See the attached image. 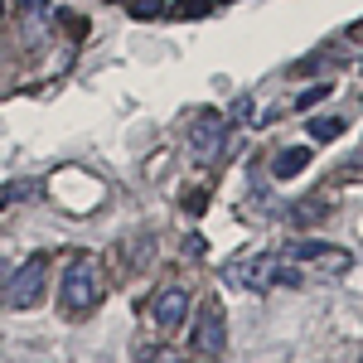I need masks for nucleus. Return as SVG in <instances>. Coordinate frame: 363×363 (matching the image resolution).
I'll return each instance as SVG.
<instances>
[{
	"instance_id": "nucleus-16",
	"label": "nucleus",
	"mask_w": 363,
	"mask_h": 363,
	"mask_svg": "<svg viewBox=\"0 0 363 363\" xmlns=\"http://www.w3.org/2000/svg\"><path fill=\"white\" fill-rule=\"evenodd\" d=\"M203 203H208V189H194V194L184 199V208H189V213H203Z\"/></svg>"
},
{
	"instance_id": "nucleus-3",
	"label": "nucleus",
	"mask_w": 363,
	"mask_h": 363,
	"mask_svg": "<svg viewBox=\"0 0 363 363\" xmlns=\"http://www.w3.org/2000/svg\"><path fill=\"white\" fill-rule=\"evenodd\" d=\"M44 286H49V257L44 252H34L25 267L10 277V286H5V306L10 310H29L44 301Z\"/></svg>"
},
{
	"instance_id": "nucleus-14",
	"label": "nucleus",
	"mask_w": 363,
	"mask_h": 363,
	"mask_svg": "<svg viewBox=\"0 0 363 363\" xmlns=\"http://www.w3.org/2000/svg\"><path fill=\"white\" fill-rule=\"evenodd\" d=\"M335 179H344V184H349V179H363V155H354V160H344Z\"/></svg>"
},
{
	"instance_id": "nucleus-10",
	"label": "nucleus",
	"mask_w": 363,
	"mask_h": 363,
	"mask_svg": "<svg viewBox=\"0 0 363 363\" xmlns=\"http://www.w3.org/2000/svg\"><path fill=\"white\" fill-rule=\"evenodd\" d=\"M315 267H320L325 277H335V272H349V252H339V247H330V242H325V252L315 257Z\"/></svg>"
},
{
	"instance_id": "nucleus-5",
	"label": "nucleus",
	"mask_w": 363,
	"mask_h": 363,
	"mask_svg": "<svg viewBox=\"0 0 363 363\" xmlns=\"http://www.w3.org/2000/svg\"><path fill=\"white\" fill-rule=\"evenodd\" d=\"M223 344H228V330H223V306H218V301H208V306L199 310L194 349H199V354H223Z\"/></svg>"
},
{
	"instance_id": "nucleus-4",
	"label": "nucleus",
	"mask_w": 363,
	"mask_h": 363,
	"mask_svg": "<svg viewBox=\"0 0 363 363\" xmlns=\"http://www.w3.org/2000/svg\"><path fill=\"white\" fill-rule=\"evenodd\" d=\"M189 150H194L203 165L223 160L228 155V121L218 112H194L189 116Z\"/></svg>"
},
{
	"instance_id": "nucleus-2",
	"label": "nucleus",
	"mask_w": 363,
	"mask_h": 363,
	"mask_svg": "<svg viewBox=\"0 0 363 363\" xmlns=\"http://www.w3.org/2000/svg\"><path fill=\"white\" fill-rule=\"evenodd\" d=\"M281 267H286V257L277 252H252V257H238V262H228L223 267V281L228 286H242V291H272L281 286Z\"/></svg>"
},
{
	"instance_id": "nucleus-6",
	"label": "nucleus",
	"mask_w": 363,
	"mask_h": 363,
	"mask_svg": "<svg viewBox=\"0 0 363 363\" xmlns=\"http://www.w3.org/2000/svg\"><path fill=\"white\" fill-rule=\"evenodd\" d=\"M184 315H189V296H184V286H165V291L155 296V325H160V330H179Z\"/></svg>"
},
{
	"instance_id": "nucleus-17",
	"label": "nucleus",
	"mask_w": 363,
	"mask_h": 363,
	"mask_svg": "<svg viewBox=\"0 0 363 363\" xmlns=\"http://www.w3.org/2000/svg\"><path fill=\"white\" fill-rule=\"evenodd\" d=\"M233 116H238V121H247V116H252V102H247V97H238V102H233Z\"/></svg>"
},
{
	"instance_id": "nucleus-13",
	"label": "nucleus",
	"mask_w": 363,
	"mask_h": 363,
	"mask_svg": "<svg viewBox=\"0 0 363 363\" xmlns=\"http://www.w3.org/2000/svg\"><path fill=\"white\" fill-rule=\"evenodd\" d=\"M126 5H131L136 20H160L165 15V0H126Z\"/></svg>"
},
{
	"instance_id": "nucleus-11",
	"label": "nucleus",
	"mask_w": 363,
	"mask_h": 363,
	"mask_svg": "<svg viewBox=\"0 0 363 363\" xmlns=\"http://www.w3.org/2000/svg\"><path fill=\"white\" fill-rule=\"evenodd\" d=\"M330 92H335L330 83H315V87H306V92H296V112H310V107H315V102H325Z\"/></svg>"
},
{
	"instance_id": "nucleus-12",
	"label": "nucleus",
	"mask_w": 363,
	"mask_h": 363,
	"mask_svg": "<svg viewBox=\"0 0 363 363\" xmlns=\"http://www.w3.org/2000/svg\"><path fill=\"white\" fill-rule=\"evenodd\" d=\"M208 10H213V0H179V5H174L179 20H203Z\"/></svg>"
},
{
	"instance_id": "nucleus-18",
	"label": "nucleus",
	"mask_w": 363,
	"mask_h": 363,
	"mask_svg": "<svg viewBox=\"0 0 363 363\" xmlns=\"http://www.w3.org/2000/svg\"><path fill=\"white\" fill-rule=\"evenodd\" d=\"M349 39H363V20H359V25H349Z\"/></svg>"
},
{
	"instance_id": "nucleus-15",
	"label": "nucleus",
	"mask_w": 363,
	"mask_h": 363,
	"mask_svg": "<svg viewBox=\"0 0 363 363\" xmlns=\"http://www.w3.org/2000/svg\"><path fill=\"white\" fill-rule=\"evenodd\" d=\"M325 68V58H306V63H291V78H310V73H320Z\"/></svg>"
},
{
	"instance_id": "nucleus-9",
	"label": "nucleus",
	"mask_w": 363,
	"mask_h": 363,
	"mask_svg": "<svg viewBox=\"0 0 363 363\" xmlns=\"http://www.w3.org/2000/svg\"><path fill=\"white\" fill-rule=\"evenodd\" d=\"M310 136L320 140V145L339 140V136H344V116H310Z\"/></svg>"
},
{
	"instance_id": "nucleus-7",
	"label": "nucleus",
	"mask_w": 363,
	"mask_h": 363,
	"mask_svg": "<svg viewBox=\"0 0 363 363\" xmlns=\"http://www.w3.org/2000/svg\"><path fill=\"white\" fill-rule=\"evenodd\" d=\"M306 169H310V145H291V150H281L277 160H272V174L277 179H296Z\"/></svg>"
},
{
	"instance_id": "nucleus-1",
	"label": "nucleus",
	"mask_w": 363,
	"mask_h": 363,
	"mask_svg": "<svg viewBox=\"0 0 363 363\" xmlns=\"http://www.w3.org/2000/svg\"><path fill=\"white\" fill-rule=\"evenodd\" d=\"M107 286H102V262L92 252H78L68 267H63V286H58V310L63 315H87V310L102 306Z\"/></svg>"
},
{
	"instance_id": "nucleus-8",
	"label": "nucleus",
	"mask_w": 363,
	"mask_h": 363,
	"mask_svg": "<svg viewBox=\"0 0 363 363\" xmlns=\"http://www.w3.org/2000/svg\"><path fill=\"white\" fill-rule=\"evenodd\" d=\"M325 213H330V208H325V199L310 194V199H301V203L291 208V223H296V228H315V223H325Z\"/></svg>"
},
{
	"instance_id": "nucleus-19",
	"label": "nucleus",
	"mask_w": 363,
	"mask_h": 363,
	"mask_svg": "<svg viewBox=\"0 0 363 363\" xmlns=\"http://www.w3.org/2000/svg\"><path fill=\"white\" fill-rule=\"evenodd\" d=\"M0 20H5V0H0Z\"/></svg>"
}]
</instances>
